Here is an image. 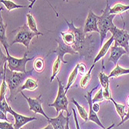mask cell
Here are the masks:
<instances>
[{
    "label": "cell",
    "mask_w": 129,
    "mask_h": 129,
    "mask_svg": "<svg viewBox=\"0 0 129 129\" xmlns=\"http://www.w3.org/2000/svg\"><path fill=\"white\" fill-rule=\"evenodd\" d=\"M98 79L100 81V85L101 86V88L103 89V95H104V100L110 101L112 97H111L110 89H109V79H110L109 76L105 75L104 71H102L99 73Z\"/></svg>",
    "instance_id": "4fadbf2b"
},
{
    "label": "cell",
    "mask_w": 129,
    "mask_h": 129,
    "mask_svg": "<svg viewBox=\"0 0 129 129\" xmlns=\"http://www.w3.org/2000/svg\"><path fill=\"white\" fill-rule=\"evenodd\" d=\"M126 74H129V68H123L118 65H117L116 67L111 72L108 76L109 78H118L122 75Z\"/></svg>",
    "instance_id": "ffe728a7"
},
{
    "label": "cell",
    "mask_w": 129,
    "mask_h": 129,
    "mask_svg": "<svg viewBox=\"0 0 129 129\" xmlns=\"http://www.w3.org/2000/svg\"><path fill=\"white\" fill-rule=\"evenodd\" d=\"M114 126V124L113 123V124H111V126H109V127H108L107 128H104V129H111V128H112V127H113Z\"/></svg>",
    "instance_id": "60d3db41"
},
{
    "label": "cell",
    "mask_w": 129,
    "mask_h": 129,
    "mask_svg": "<svg viewBox=\"0 0 129 129\" xmlns=\"http://www.w3.org/2000/svg\"><path fill=\"white\" fill-rule=\"evenodd\" d=\"M6 27H7V24L4 23L3 19L1 16L0 17V42H1V44L3 46V48H5V51L7 53H9V44L8 43V40H7V37H6Z\"/></svg>",
    "instance_id": "2e32d148"
},
{
    "label": "cell",
    "mask_w": 129,
    "mask_h": 129,
    "mask_svg": "<svg viewBox=\"0 0 129 129\" xmlns=\"http://www.w3.org/2000/svg\"><path fill=\"white\" fill-rule=\"evenodd\" d=\"M126 105H127V107H129V95L127 96V100H126Z\"/></svg>",
    "instance_id": "ab89813d"
},
{
    "label": "cell",
    "mask_w": 129,
    "mask_h": 129,
    "mask_svg": "<svg viewBox=\"0 0 129 129\" xmlns=\"http://www.w3.org/2000/svg\"><path fill=\"white\" fill-rule=\"evenodd\" d=\"M77 67H78V73L80 76H84L87 71V67L86 65L83 63V62H80L77 64Z\"/></svg>",
    "instance_id": "1f68e13d"
},
{
    "label": "cell",
    "mask_w": 129,
    "mask_h": 129,
    "mask_svg": "<svg viewBox=\"0 0 129 129\" xmlns=\"http://www.w3.org/2000/svg\"><path fill=\"white\" fill-rule=\"evenodd\" d=\"M71 101H72V103L76 106V107H77V109L78 110V113H79V114L80 116V118L84 121V122H87L88 121V114L87 113L85 108L84 107L80 106V105L76 101V100L74 98H72L71 99Z\"/></svg>",
    "instance_id": "d4e9b609"
},
{
    "label": "cell",
    "mask_w": 129,
    "mask_h": 129,
    "mask_svg": "<svg viewBox=\"0 0 129 129\" xmlns=\"http://www.w3.org/2000/svg\"><path fill=\"white\" fill-rule=\"evenodd\" d=\"M14 32L16 33L15 38H14L13 41L11 43V45L16 44V43L22 44L27 48L28 51H29V44H30L32 39L34 37L39 36L40 35L37 33L32 31L27 24H24L23 26L17 28L16 30H14Z\"/></svg>",
    "instance_id": "277c9868"
},
{
    "label": "cell",
    "mask_w": 129,
    "mask_h": 129,
    "mask_svg": "<svg viewBox=\"0 0 129 129\" xmlns=\"http://www.w3.org/2000/svg\"><path fill=\"white\" fill-rule=\"evenodd\" d=\"M92 107H93V110H94L96 113H98L99 111V110H100V104L98 103H93Z\"/></svg>",
    "instance_id": "d590c367"
},
{
    "label": "cell",
    "mask_w": 129,
    "mask_h": 129,
    "mask_svg": "<svg viewBox=\"0 0 129 129\" xmlns=\"http://www.w3.org/2000/svg\"><path fill=\"white\" fill-rule=\"evenodd\" d=\"M28 1H29V3H32V2H33V0H28Z\"/></svg>",
    "instance_id": "b9f144b4"
},
{
    "label": "cell",
    "mask_w": 129,
    "mask_h": 129,
    "mask_svg": "<svg viewBox=\"0 0 129 129\" xmlns=\"http://www.w3.org/2000/svg\"><path fill=\"white\" fill-rule=\"evenodd\" d=\"M95 65H92V66L90 67V68L89 69V71L84 75L83 76V77H82L80 79V86L81 88H83V89H86L87 86L89 85V83H90V79H91V72H92V70L93 68H94Z\"/></svg>",
    "instance_id": "7402d4cb"
},
{
    "label": "cell",
    "mask_w": 129,
    "mask_h": 129,
    "mask_svg": "<svg viewBox=\"0 0 129 129\" xmlns=\"http://www.w3.org/2000/svg\"><path fill=\"white\" fill-rule=\"evenodd\" d=\"M104 100V97L103 95V89L101 88L97 92V93L94 95V97L92 98V101H93V103H98V102H102Z\"/></svg>",
    "instance_id": "4dcf8cb0"
},
{
    "label": "cell",
    "mask_w": 129,
    "mask_h": 129,
    "mask_svg": "<svg viewBox=\"0 0 129 129\" xmlns=\"http://www.w3.org/2000/svg\"><path fill=\"white\" fill-rule=\"evenodd\" d=\"M78 74V67H77V65H76V67L73 69V71L70 72V76H69V78H68V81H67V86L65 87V92L66 93H67L68 89L71 87V86L74 83V82L77 79V76Z\"/></svg>",
    "instance_id": "603a6c76"
},
{
    "label": "cell",
    "mask_w": 129,
    "mask_h": 129,
    "mask_svg": "<svg viewBox=\"0 0 129 129\" xmlns=\"http://www.w3.org/2000/svg\"><path fill=\"white\" fill-rule=\"evenodd\" d=\"M110 6L108 2H107L106 8L102 12V15L98 16V26L99 29V34L101 38V45H102L105 38L107 36V33L110 31L111 29L116 27L113 23V20L116 15L110 14Z\"/></svg>",
    "instance_id": "3957f363"
},
{
    "label": "cell",
    "mask_w": 129,
    "mask_h": 129,
    "mask_svg": "<svg viewBox=\"0 0 129 129\" xmlns=\"http://www.w3.org/2000/svg\"><path fill=\"white\" fill-rule=\"evenodd\" d=\"M72 111H73L74 118V121H75V124H76V127H77V129H80V125H79V122H78V120H77V114H76V111H75L74 108H72Z\"/></svg>",
    "instance_id": "836d02e7"
},
{
    "label": "cell",
    "mask_w": 129,
    "mask_h": 129,
    "mask_svg": "<svg viewBox=\"0 0 129 129\" xmlns=\"http://www.w3.org/2000/svg\"><path fill=\"white\" fill-rule=\"evenodd\" d=\"M0 129H16L9 121H1L0 122Z\"/></svg>",
    "instance_id": "d6a6232c"
},
{
    "label": "cell",
    "mask_w": 129,
    "mask_h": 129,
    "mask_svg": "<svg viewBox=\"0 0 129 129\" xmlns=\"http://www.w3.org/2000/svg\"><path fill=\"white\" fill-rule=\"evenodd\" d=\"M128 119H129V107H128V109H127V114H126V116L124 117V120H123V121H121L118 124V127H119V126H121V124H123L125 121H127Z\"/></svg>",
    "instance_id": "e575fe53"
},
{
    "label": "cell",
    "mask_w": 129,
    "mask_h": 129,
    "mask_svg": "<svg viewBox=\"0 0 129 129\" xmlns=\"http://www.w3.org/2000/svg\"><path fill=\"white\" fill-rule=\"evenodd\" d=\"M60 35H61L62 40L63 41V42L66 44L71 46L73 48L74 45L75 44V35L73 30L68 28L67 30L60 32Z\"/></svg>",
    "instance_id": "ac0fdd59"
},
{
    "label": "cell",
    "mask_w": 129,
    "mask_h": 129,
    "mask_svg": "<svg viewBox=\"0 0 129 129\" xmlns=\"http://www.w3.org/2000/svg\"><path fill=\"white\" fill-rule=\"evenodd\" d=\"M113 41H114V39L113 36H111L106 42H105V43L102 45L101 50L99 51L98 54L97 56L95 57L94 60H93V65H95V64L101 59V58H104L105 55H106V54L108 53V50L110 49V48L111 47V44H112Z\"/></svg>",
    "instance_id": "e0dca14e"
},
{
    "label": "cell",
    "mask_w": 129,
    "mask_h": 129,
    "mask_svg": "<svg viewBox=\"0 0 129 129\" xmlns=\"http://www.w3.org/2000/svg\"><path fill=\"white\" fill-rule=\"evenodd\" d=\"M69 118H70V116L68 117V118H67V124H66V129H70V126H69Z\"/></svg>",
    "instance_id": "f35d334b"
},
{
    "label": "cell",
    "mask_w": 129,
    "mask_h": 129,
    "mask_svg": "<svg viewBox=\"0 0 129 129\" xmlns=\"http://www.w3.org/2000/svg\"><path fill=\"white\" fill-rule=\"evenodd\" d=\"M8 113L12 114L14 117L15 119V124H14V127L16 129H22V127L23 125L26 124L27 123L37 120V118L35 117H26V116H23L22 114H19L14 111L13 109L11 108V107H9L8 109Z\"/></svg>",
    "instance_id": "7c38bea8"
},
{
    "label": "cell",
    "mask_w": 129,
    "mask_h": 129,
    "mask_svg": "<svg viewBox=\"0 0 129 129\" xmlns=\"http://www.w3.org/2000/svg\"><path fill=\"white\" fill-rule=\"evenodd\" d=\"M38 88V83L36 80H34L31 78H28L25 83H23L22 86V90H29V91H34Z\"/></svg>",
    "instance_id": "44dd1931"
},
{
    "label": "cell",
    "mask_w": 129,
    "mask_h": 129,
    "mask_svg": "<svg viewBox=\"0 0 129 129\" xmlns=\"http://www.w3.org/2000/svg\"><path fill=\"white\" fill-rule=\"evenodd\" d=\"M56 41L58 43V46L56 50L53 51V53H56L57 54V57L61 60V62L64 64H67V62H66L64 60V56L67 54H76L78 52H77L71 46H69L67 44H66L63 41L62 39H60V38H57L56 39Z\"/></svg>",
    "instance_id": "9c48e42d"
},
{
    "label": "cell",
    "mask_w": 129,
    "mask_h": 129,
    "mask_svg": "<svg viewBox=\"0 0 129 129\" xmlns=\"http://www.w3.org/2000/svg\"><path fill=\"white\" fill-rule=\"evenodd\" d=\"M26 19H27V25L32 31L37 33L40 35H43V33L39 32L37 29V22L35 20L34 17L33 16V15H31L30 13H28L26 15Z\"/></svg>",
    "instance_id": "cb8c5ba5"
},
{
    "label": "cell",
    "mask_w": 129,
    "mask_h": 129,
    "mask_svg": "<svg viewBox=\"0 0 129 129\" xmlns=\"http://www.w3.org/2000/svg\"><path fill=\"white\" fill-rule=\"evenodd\" d=\"M127 10H129V6L122 5L121 3H117L112 8H110V14L121 15Z\"/></svg>",
    "instance_id": "d6986e66"
},
{
    "label": "cell",
    "mask_w": 129,
    "mask_h": 129,
    "mask_svg": "<svg viewBox=\"0 0 129 129\" xmlns=\"http://www.w3.org/2000/svg\"><path fill=\"white\" fill-rule=\"evenodd\" d=\"M110 32L112 33V36L114 39V43L124 48L127 54L129 52V33L125 30L124 28L118 29L117 27L111 29Z\"/></svg>",
    "instance_id": "52a82bcc"
},
{
    "label": "cell",
    "mask_w": 129,
    "mask_h": 129,
    "mask_svg": "<svg viewBox=\"0 0 129 129\" xmlns=\"http://www.w3.org/2000/svg\"><path fill=\"white\" fill-rule=\"evenodd\" d=\"M43 129H53V127L52 126V124H48V125L46 126V127H45L44 128H43Z\"/></svg>",
    "instance_id": "8d00e7d4"
},
{
    "label": "cell",
    "mask_w": 129,
    "mask_h": 129,
    "mask_svg": "<svg viewBox=\"0 0 129 129\" xmlns=\"http://www.w3.org/2000/svg\"><path fill=\"white\" fill-rule=\"evenodd\" d=\"M61 60L59 58H56V59L55 60V62H53V67H52V76H51V79H50V83L53 81V79L56 77L57 74L59 73L60 68H61Z\"/></svg>",
    "instance_id": "484cf974"
},
{
    "label": "cell",
    "mask_w": 129,
    "mask_h": 129,
    "mask_svg": "<svg viewBox=\"0 0 129 129\" xmlns=\"http://www.w3.org/2000/svg\"><path fill=\"white\" fill-rule=\"evenodd\" d=\"M68 1V0H63V2H67Z\"/></svg>",
    "instance_id": "7bdbcfd3"
},
{
    "label": "cell",
    "mask_w": 129,
    "mask_h": 129,
    "mask_svg": "<svg viewBox=\"0 0 129 129\" xmlns=\"http://www.w3.org/2000/svg\"><path fill=\"white\" fill-rule=\"evenodd\" d=\"M98 86H95L94 88H93L90 92H87V94L84 96V97L86 98L87 101V103H88V107H89V109H90V111H89V114H88V121H92V122H94L95 124H97L98 125L101 126V128L104 129L105 127L102 124V123L101 122L97 114V113L93 110V107H92V104H93V101H92V93L96 89H98Z\"/></svg>",
    "instance_id": "30bf717a"
},
{
    "label": "cell",
    "mask_w": 129,
    "mask_h": 129,
    "mask_svg": "<svg viewBox=\"0 0 129 129\" xmlns=\"http://www.w3.org/2000/svg\"><path fill=\"white\" fill-rule=\"evenodd\" d=\"M1 77H3V82L1 84V87H0V102H1L4 98H6V93L7 91L8 85L6 81V76L4 74V72L1 73Z\"/></svg>",
    "instance_id": "f1b7e54d"
},
{
    "label": "cell",
    "mask_w": 129,
    "mask_h": 129,
    "mask_svg": "<svg viewBox=\"0 0 129 129\" xmlns=\"http://www.w3.org/2000/svg\"><path fill=\"white\" fill-rule=\"evenodd\" d=\"M111 101L113 102V103L114 104V107H115V110L117 111V113H118V114L119 115V117L121 118V121L124 120V117L126 116V112H125V106L123 104H121V103H117L113 98L111 99Z\"/></svg>",
    "instance_id": "4316f807"
},
{
    "label": "cell",
    "mask_w": 129,
    "mask_h": 129,
    "mask_svg": "<svg viewBox=\"0 0 129 129\" xmlns=\"http://www.w3.org/2000/svg\"><path fill=\"white\" fill-rule=\"evenodd\" d=\"M36 1H37V0H33V2L29 4V9H32V7L33 6V5H34V3H36Z\"/></svg>",
    "instance_id": "74e56055"
},
{
    "label": "cell",
    "mask_w": 129,
    "mask_h": 129,
    "mask_svg": "<svg viewBox=\"0 0 129 129\" xmlns=\"http://www.w3.org/2000/svg\"><path fill=\"white\" fill-rule=\"evenodd\" d=\"M3 72L6 76L8 88L10 92L9 100L11 101L19 93L22 92V86L25 81L28 79L27 77L32 75L33 70L27 71L26 72H13L7 68V62H6L3 67Z\"/></svg>",
    "instance_id": "6da1fadb"
},
{
    "label": "cell",
    "mask_w": 129,
    "mask_h": 129,
    "mask_svg": "<svg viewBox=\"0 0 129 129\" xmlns=\"http://www.w3.org/2000/svg\"><path fill=\"white\" fill-rule=\"evenodd\" d=\"M7 56H5L4 54L1 51L0 56H1V73L3 72V67L6 62H7L8 68L13 72H26V65L29 61L33 60V58H27V52L25 53L24 56L22 58H14L11 56L9 53L6 54Z\"/></svg>",
    "instance_id": "7a4b0ae2"
},
{
    "label": "cell",
    "mask_w": 129,
    "mask_h": 129,
    "mask_svg": "<svg viewBox=\"0 0 129 129\" xmlns=\"http://www.w3.org/2000/svg\"><path fill=\"white\" fill-rule=\"evenodd\" d=\"M67 117L63 115V110L60 111L56 118H51L47 121L50 124H52L53 129H66V124L67 121L68 117L70 116V114H67Z\"/></svg>",
    "instance_id": "5bb4252c"
},
{
    "label": "cell",
    "mask_w": 129,
    "mask_h": 129,
    "mask_svg": "<svg viewBox=\"0 0 129 129\" xmlns=\"http://www.w3.org/2000/svg\"><path fill=\"white\" fill-rule=\"evenodd\" d=\"M45 64H44V60L42 58H37L35 59L33 62V68L35 71L37 72H42L44 69Z\"/></svg>",
    "instance_id": "f546056e"
},
{
    "label": "cell",
    "mask_w": 129,
    "mask_h": 129,
    "mask_svg": "<svg viewBox=\"0 0 129 129\" xmlns=\"http://www.w3.org/2000/svg\"><path fill=\"white\" fill-rule=\"evenodd\" d=\"M1 3L6 6L8 11H11L13 9H19V8H26V6H22V5H18L16 3H14L12 0H0Z\"/></svg>",
    "instance_id": "83f0119b"
},
{
    "label": "cell",
    "mask_w": 129,
    "mask_h": 129,
    "mask_svg": "<svg viewBox=\"0 0 129 129\" xmlns=\"http://www.w3.org/2000/svg\"><path fill=\"white\" fill-rule=\"evenodd\" d=\"M98 16L95 15L93 13V11L90 9L88 13V15L87 16V19L84 23V31L85 33H90V32H99L98 26Z\"/></svg>",
    "instance_id": "8fae6325"
},
{
    "label": "cell",
    "mask_w": 129,
    "mask_h": 129,
    "mask_svg": "<svg viewBox=\"0 0 129 129\" xmlns=\"http://www.w3.org/2000/svg\"><path fill=\"white\" fill-rule=\"evenodd\" d=\"M65 21L68 26V28L73 30L75 35V44L74 45L73 48L77 52L83 51L84 47V42H85V35H86V33L84 31V27L77 28L74 27L73 21H71L70 23H69L67 20H65Z\"/></svg>",
    "instance_id": "8992f818"
},
{
    "label": "cell",
    "mask_w": 129,
    "mask_h": 129,
    "mask_svg": "<svg viewBox=\"0 0 129 129\" xmlns=\"http://www.w3.org/2000/svg\"><path fill=\"white\" fill-rule=\"evenodd\" d=\"M110 52L111 55L108 60L110 62H112L115 65H118V61L120 59L121 57L123 54H127L126 50L124 48H122V47L118 46L116 43H114V44L110 48Z\"/></svg>",
    "instance_id": "9a60e30c"
},
{
    "label": "cell",
    "mask_w": 129,
    "mask_h": 129,
    "mask_svg": "<svg viewBox=\"0 0 129 129\" xmlns=\"http://www.w3.org/2000/svg\"><path fill=\"white\" fill-rule=\"evenodd\" d=\"M128 54V55H129V52H128V54Z\"/></svg>",
    "instance_id": "ee69618b"
},
{
    "label": "cell",
    "mask_w": 129,
    "mask_h": 129,
    "mask_svg": "<svg viewBox=\"0 0 129 129\" xmlns=\"http://www.w3.org/2000/svg\"><path fill=\"white\" fill-rule=\"evenodd\" d=\"M57 82H58V93L57 96L54 100V102L51 104H49L50 107H53L56 109V115L60 114V111L65 110L67 114L69 113L68 111V104L69 101L68 99L66 96V92H65V87L62 84L60 80L57 78Z\"/></svg>",
    "instance_id": "5b68a950"
},
{
    "label": "cell",
    "mask_w": 129,
    "mask_h": 129,
    "mask_svg": "<svg viewBox=\"0 0 129 129\" xmlns=\"http://www.w3.org/2000/svg\"><path fill=\"white\" fill-rule=\"evenodd\" d=\"M22 96L26 99V100L28 102L29 107V110L33 111L34 114H42L43 117H45V118L49 121L50 118L46 114L45 111L43 110V107H42V95H40L37 98H29L27 97L26 96H25L24 93H22V91L20 93Z\"/></svg>",
    "instance_id": "ba28073f"
}]
</instances>
